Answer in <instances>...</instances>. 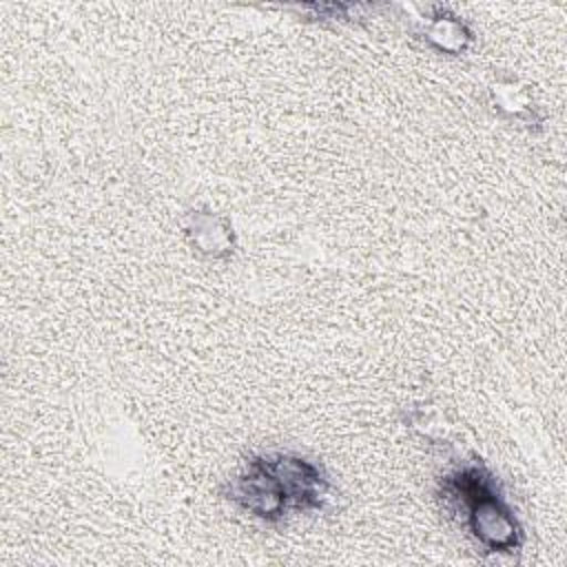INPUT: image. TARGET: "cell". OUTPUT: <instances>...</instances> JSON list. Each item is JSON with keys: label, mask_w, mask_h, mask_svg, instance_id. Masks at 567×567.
<instances>
[{"label": "cell", "mask_w": 567, "mask_h": 567, "mask_svg": "<svg viewBox=\"0 0 567 567\" xmlns=\"http://www.w3.org/2000/svg\"><path fill=\"white\" fill-rule=\"evenodd\" d=\"M430 47L445 55H463L472 44V31L454 16H434L423 29Z\"/></svg>", "instance_id": "6"}, {"label": "cell", "mask_w": 567, "mask_h": 567, "mask_svg": "<svg viewBox=\"0 0 567 567\" xmlns=\"http://www.w3.org/2000/svg\"><path fill=\"white\" fill-rule=\"evenodd\" d=\"M184 233L195 252L208 259H224L235 250V233L226 217L210 210H190Z\"/></svg>", "instance_id": "4"}, {"label": "cell", "mask_w": 567, "mask_h": 567, "mask_svg": "<svg viewBox=\"0 0 567 567\" xmlns=\"http://www.w3.org/2000/svg\"><path fill=\"white\" fill-rule=\"evenodd\" d=\"M224 498L244 514L264 523H279L286 512L292 509L286 492L257 456H252L248 465L224 485Z\"/></svg>", "instance_id": "2"}, {"label": "cell", "mask_w": 567, "mask_h": 567, "mask_svg": "<svg viewBox=\"0 0 567 567\" xmlns=\"http://www.w3.org/2000/svg\"><path fill=\"white\" fill-rule=\"evenodd\" d=\"M439 496L485 554L520 551L523 525L505 501L496 476L483 463L470 461L447 472L441 478Z\"/></svg>", "instance_id": "1"}, {"label": "cell", "mask_w": 567, "mask_h": 567, "mask_svg": "<svg viewBox=\"0 0 567 567\" xmlns=\"http://www.w3.org/2000/svg\"><path fill=\"white\" fill-rule=\"evenodd\" d=\"M257 458L277 478L292 509L297 512L323 509L330 494V481L317 463L290 452H268V454H259Z\"/></svg>", "instance_id": "3"}, {"label": "cell", "mask_w": 567, "mask_h": 567, "mask_svg": "<svg viewBox=\"0 0 567 567\" xmlns=\"http://www.w3.org/2000/svg\"><path fill=\"white\" fill-rule=\"evenodd\" d=\"M489 104L494 111L507 120L514 122H525V124H540V117L536 115V106L529 100L527 91L507 80V82H496L489 86Z\"/></svg>", "instance_id": "5"}]
</instances>
